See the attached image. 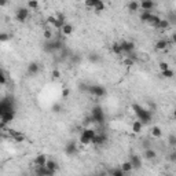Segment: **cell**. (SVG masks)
<instances>
[{
	"mask_svg": "<svg viewBox=\"0 0 176 176\" xmlns=\"http://www.w3.org/2000/svg\"><path fill=\"white\" fill-rule=\"evenodd\" d=\"M132 110L135 112V114L138 116V120L139 121H142V124H149L151 121V118H153V113H151V110L149 109H144L143 106L138 105V103H133L132 105Z\"/></svg>",
	"mask_w": 176,
	"mask_h": 176,
	"instance_id": "1",
	"label": "cell"
},
{
	"mask_svg": "<svg viewBox=\"0 0 176 176\" xmlns=\"http://www.w3.org/2000/svg\"><path fill=\"white\" fill-rule=\"evenodd\" d=\"M91 117L94 118V124H102L105 123V112H103V109L101 108V106H94L91 110Z\"/></svg>",
	"mask_w": 176,
	"mask_h": 176,
	"instance_id": "2",
	"label": "cell"
},
{
	"mask_svg": "<svg viewBox=\"0 0 176 176\" xmlns=\"http://www.w3.org/2000/svg\"><path fill=\"white\" fill-rule=\"evenodd\" d=\"M8 112H15L14 101L8 98H4L0 102V114H4V113H8Z\"/></svg>",
	"mask_w": 176,
	"mask_h": 176,
	"instance_id": "3",
	"label": "cell"
},
{
	"mask_svg": "<svg viewBox=\"0 0 176 176\" xmlns=\"http://www.w3.org/2000/svg\"><path fill=\"white\" fill-rule=\"evenodd\" d=\"M88 92L96 98H102L106 95V88L103 85H88Z\"/></svg>",
	"mask_w": 176,
	"mask_h": 176,
	"instance_id": "4",
	"label": "cell"
},
{
	"mask_svg": "<svg viewBox=\"0 0 176 176\" xmlns=\"http://www.w3.org/2000/svg\"><path fill=\"white\" fill-rule=\"evenodd\" d=\"M28 17H29V10H28L26 7H19L15 11V19L18 21V22H25L28 19Z\"/></svg>",
	"mask_w": 176,
	"mask_h": 176,
	"instance_id": "5",
	"label": "cell"
},
{
	"mask_svg": "<svg viewBox=\"0 0 176 176\" xmlns=\"http://www.w3.org/2000/svg\"><path fill=\"white\" fill-rule=\"evenodd\" d=\"M108 135H106L103 131H101V132H98L96 133V136L94 138V140H92V143L96 144V146H102V144H105V143H108Z\"/></svg>",
	"mask_w": 176,
	"mask_h": 176,
	"instance_id": "6",
	"label": "cell"
},
{
	"mask_svg": "<svg viewBox=\"0 0 176 176\" xmlns=\"http://www.w3.org/2000/svg\"><path fill=\"white\" fill-rule=\"evenodd\" d=\"M121 47H123V51H124V55L128 57V55L133 54V50H135V44L132 41H121Z\"/></svg>",
	"mask_w": 176,
	"mask_h": 176,
	"instance_id": "7",
	"label": "cell"
},
{
	"mask_svg": "<svg viewBox=\"0 0 176 176\" xmlns=\"http://www.w3.org/2000/svg\"><path fill=\"white\" fill-rule=\"evenodd\" d=\"M47 156L46 154H43V153H40V154H37L36 157H34V160H33V164H34V168H40V167H46V164H47Z\"/></svg>",
	"mask_w": 176,
	"mask_h": 176,
	"instance_id": "8",
	"label": "cell"
},
{
	"mask_svg": "<svg viewBox=\"0 0 176 176\" xmlns=\"http://www.w3.org/2000/svg\"><path fill=\"white\" fill-rule=\"evenodd\" d=\"M65 153L68 156H74V154L78 153V147H77V143L76 142H68L66 146H65Z\"/></svg>",
	"mask_w": 176,
	"mask_h": 176,
	"instance_id": "9",
	"label": "cell"
},
{
	"mask_svg": "<svg viewBox=\"0 0 176 176\" xmlns=\"http://www.w3.org/2000/svg\"><path fill=\"white\" fill-rule=\"evenodd\" d=\"M129 161H131V164H132L133 171L142 168V158H140V156H138V154H131Z\"/></svg>",
	"mask_w": 176,
	"mask_h": 176,
	"instance_id": "10",
	"label": "cell"
},
{
	"mask_svg": "<svg viewBox=\"0 0 176 176\" xmlns=\"http://www.w3.org/2000/svg\"><path fill=\"white\" fill-rule=\"evenodd\" d=\"M171 44V40H167V39H161L158 40L156 44H154V47H156V50L158 51H165L168 48V46Z\"/></svg>",
	"mask_w": 176,
	"mask_h": 176,
	"instance_id": "11",
	"label": "cell"
},
{
	"mask_svg": "<svg viewBox=\"0 0 176 176\" xmlns=\"http://www.w3.org/2000/svg\"><path fill=\"white\" fill-rule=\"evenodd\" d=\"M156 7V3L154 2H150V0H143L142 3H140V8H142V11H149L151 13V10Z\"/></svg>",
	"mask_w": 176,
	"mask_h": 176,
	"instance_id": "12",
	"label": "cell"
},
{
	"mask_svg": "<svg viewBox=\"0 0 176 176\" xmlns=\"http://www.w3.org/2000/svg\"><path fill=\"white\" fill-rule=\"evenodd\" d=\"M96 133H98V132H96L95 129H92V128H84L81 131L80 135H84L85 138H88V139L92 142V140H94V138L96 136Z\"/></svg>",
	"mask_w": 176,
	"mask_h": 176,
	"instance_id": "13",
	"label": "cell"
},
{
	"mask_svg": "<svg viewBox=\"0 0 176 176\" xmlns=\"http://www.w3.org/2000/svg\"><path fill=\"white\" fill-rule=\"evenodd\" d=\"M157 157V151L154 150V149H146L143 151V158L144 160H149V161H151V160H154V158Z\"/></svg>",
	"mask_w": 176,
	"mask_h": 176,
	"instance_id": "14",
	"label": "cell"
},
{
	"mask_svg": "<svg viewBox=\"0 0 176 176\" xmlns=\"http://www.w3.org/2000/svg\"><path fill=\"white\" fill-rule=\"evenodd\" d=\"M39 70H40V65L36 63V62H32L28 66V74H30V76H36L39 73Z\"/></svg>",
	"mask_w": 176,
	"mask_h": 176,
	"instance_id": "15",
	"label": "cell"
},
{
	"mask_svg": "<svg viewBox=\"0 0 176 176\" xmlns=\"http://www.w3.org/2000/svg\"><path fill=\"white\" fill-rule=\"evenodd\" d=\"M47 21H48V22H50L53 26L57 28V29H62V26L65 25V22H62V21H59V19L57 18V17H48Z\"/></svg>",
	"mask_w": 176,
	"mask_h": 176,
	"instance_id": "16",
	"label": "cell"
},
{
	"mask_svg": "<svg viewBox=\"0 0 176 176\" xmlns=\"http://www.w3.org/2000/svg\"><path fill=\"white\" fill-rule=\"evenodd\" d=\"M131 128H132L133 133H140L143 129V124H142V121L136 120V121H132V127H131Z\"/></svg>",
	"mask_w": 176,
	"mask_h": 176,
	"instance_id": "17",
	"label": "cell"
},
{
	"mask_svg": "<svg viewBox=\"0 0 176 176\" xmlns=\"http://www.w3.org/2000/svg\"><path fill=\"white\" fill-rule=\"evenodd\" d=\"M151 17H153V13H149V11H142L139 15V18L142 22L144 23H149V21L151 19Z\"/></svg>",
	"mask_w": 176,
	"mask_h": 176,
	"instance_id": "18",
	"label": "cell"
},
{
	"mask_svg": "<svg viewBox=\"0 0 176 176\" xmlns=\"http://www.w3.org/2000/svg\"><path fill=\"white\" fill-rule=\"evenodd\" d=\"M120 168H121V171L124 172V173H129L131 171H133L131 161H125V163H123L121 165H120Z\"/></svg>",
	"mask_w": 176,
	"mask_h": 176,
	"instance_id": "19",
	"label": "cell"
},
{
	"mask_svg": "<svg viewBox=\"0 0 176 176\" xmlns=\"http://www.w3.org/2000/svg\"><path fill=\"white\" fill-rule=\"evenodd\" d=\"M61 33L65 34V36H69V34L73 33V26H72L70 23H65V25L62 26V29H61Z\"/></svg>",
	"mask_w": 176,
	"mask_h": 176,
	"instance_id": "20",
	"label": "cell"
},
{
	"mask_svg": "<svg viewBox=\"0 0 176 176\" xmlns=\"http://www.w3.org/2000/svg\"><path fill=\"white\" fill-rule=\"evenodd\" d=\"M112 51H113V53H114L116 55H124V51H123L121 43H113Z\"/></svg>",
	"mask_w": 176,
	"mask_h": 176,
	"instance_id": "21",
	"label": "cell"
},
{
	"mask_svg": "<svg viewBox=\"0 0 176 176\" xmlns=\"http://www.w3.org/2000/svg\"><path fill=\"white\" fill-rule=\"evenodd\" d=\"M161 22V18L158 15H156V14H153V17H151V19L149 21V25L153 26V28H158V25H160Z\"/></svg>",
	"mask_w": 176,
	"mask_h": 176,
	"instance_id": "22",
	"label": "cell"
},
{
	"mask_svg": "<svg viewBox=\"0 0 176 176\" xmlns=\"http://www.w3.org/2000/svg\"><path fill=\"white\" fill-rule=\"evenodd\" d=\"M46 168H47V169H50V171H55V172H57L58 163H57V161H54V160H48L47 164H46Z\"/></svg>",
	"mask_w": 176,
	"mask_h": 176,
	"instance_id": "23",
	"label": "cell"
},
{
	"mask_svg": "<svg viewBox=\"0 0 176 176\" xmlns=\"http://www.w3.org/2000/svg\"><path fill=\"white\" fill-rule=\"evenodd\" d=\"M151 136H154V138H161V136H163V129H161L160 127L154 125L153 128H151Z\"/></svg>",
	"mask_w": 176,
	"mask_h": 176,
	"instance_id": "24",
	"label": "cell"
},
{
	"mask_svg": "<svg viewBox=\"0 0 176 176\" xmlns=\"http://www.w3.org/2000/svg\"><path fill=\"white\" fill-rule=\"evenodd\" d=\"M139 8H140V3L135 2V0H132V2L128 3V10L129 11H138Z\"/></svg>",
	"mask_w": 176,
	"mask_h": 176,
	"instance_id": "25",
	"label": "cell"
},
{
	"mask_svg": "<svg viewBox=\"0 0 176 176\" xmlns=\"http://www.w3.org/2000/svg\"><path fill=\"white\" fill-rule=\"evenodd\" d=\"M165 19H167L169 23H175V25H176V13L175 11H169L167 14V18H165Z\"/></svg>",
	"mask_w": 176,
	"mask_h": 176,
	"instance_id": "26",
	"label": "cell"
},
{
	"mask_svg": "<svg viewBox=\"0 0 176 176\" xmlns=\"http://www.w3.org/2000/svg\"><path fill=\"white\" fill-rule=\"evenodd\" d=\"M110 176H127V173H124L121 171V168H114V169H112L109 172Z\"/></svg>",
	"mask_w": 176,
	"mask_h": 176,
	"instance_id": "27",
	"label": "cell"
},
{
	"mask_svg": "<svg viewBox=\"0 0 176 176\" xmlns=\"http://www.w3.org/2000/svg\"><path fill=\"white\" fill-rule=\"evenodd\" d=\"M91 124H94V118H92L91 114H89V116H87L84 118V121H83V127H84V128H89Z\"/></svg>",
	"mask_w": 176,
	"mask_h": 176,
	"instance_id": "28",
	"label": "cell"
},
{
	"mask_svg": "<svg viewBox=\"0 0 176 176\" xmlns=\"http://www.w3.org/2000/svg\"><path fill=\"white\" fill-rule=\"evenodd\" d=\"M171 26V23L168 22L167 19H161V22H160V25H158L157 29H161V30H167L168 28Z\"/></svg>",
	"mask_w": 176,
	"mask_h": 176,
	"instance_id": "29",
	"label": "cell"
},
{
	"mask_svg": "<svg viewBox=\"0 0 176 176\" xmlns=\"http://www.w3.org/2000/svg\"><path fill=\"white\" fill-rule=\"evenodd\" d=\"M43 36H44V39H46L47 41H50V40L54 39V37H53V30H51V29H44Z\"/></svg>",
	"mask_w": 176,
	"mask_h": 176,
	"instance_id": "30",
	"label": "cell"
},
{
	"mask_svg": "<svg viewBox=\"0 0 176 176\" xmlns=\"http://www.w3.org/2000/svg\"><path fill=\"white\" fill-rule=\"evenodd\" d=\"M161 76L165 78H172L175 76V72L173 70H171V69H168V70H164V72H161Z\"/></svg>",
	"mask_w": 176,
	"mask_h": 176,
	"instance_id": "31",
	"label": "cell"
},
{
	"mask_svg": "<svg viewBox=\"0 0 176 176\" xmlns=\"http://www.w3.org/2000/svg\"><path fill=\"white\" fill-rule=\"evenodd\" d=\"M168 144H169L171 147H176V135L175 133H171V135L168 136Z\"/></svg>",
	"mask_w": 176,
	"mask_h": 176,
	"instance_id": "32",
	"label": "cell"
},
{
	"mask_svg": "<svg viewBox=\"0 0 176 176\" xmlns=\"http://www.w3.org/2000/svg\"><path fill=\"white\" fill-rule=\"evenodd\" d=\"M88 59H89V62H92V63H96V62H99V55L98 54H95V53H92V54H89L88 55Z\"/></svg>",
	"mask_w": 176,
	"mask_h": 176,
	"instance_id": "33",
	"label": "cell"
},
{
	"mask_svg": "<svg viewBox=\"0 0 176 176\" xmlns=\"http://www.w3.org/2000/svg\"><path fill=\"white\" fill-rule=\"evenodd\" d=\"M78 143H81L83 146H87V144L92 143V142H91V140L88 139V138H85L84 135H80V138H78Z\"/></svg>",
	"mask_w": 176,
	"mask_h": 176,
	"instance_id": "34",
	"label": "cell"
},
{
	"mask_svg": "<svg viewBox=\"0 0 176 176\" xmlns=\"http://www.w3.org/2000/svg\"><path fill=\"white\" fill-rule=\"evenodd\" d=\"M6 83H7V74H6V72L2 69V70H0V84L6 85Z\"/></svg>",
	"mask_w": 176,
	"mask_h": 176,
	"instance_id": "35",
	"label": "cell"
},
{
	"mask_svg": "<svg viewBox=\"0 0 176 176\" xmlns=\"http://www.w3.org/2000/svg\"><path fill=\"white\" fill-rule=\"evenodd\" d=\"M95 11L96 13H99V11H103V10H105V3H103L102 2V0H99V2H98V4H96L95 6Z\"/></svg>",
	"mask_w": 176,
	"mask_h": 176,
	"instance_id": "36",
	"label": "cell"
},
{
	"mask_svg": "<svg viewBox=\"0 0 176 176\" xmlns=\"http://www.w3.org/2000/svg\"><path fill=\"white\" fill-rule=\"evenodd\" d=\"M28 7H29V8H37V7H39V2H37V0H30V2H28Z\"/></svg>",
	"mask_w": 176,
	"mask_h": 176,
	"instance_id": "37",
	"label": "cell"
},
{
	"mask_svg": "<svg viewBox=\"0 0 176 176\" xmlns=\"http://www.w3.org/2000/svg\"><path fill=\"white\" fill-rule=\"evenodd\" d=\"M168 158H169V161H171V163H176V149H173V150H172L171 151V153H169V156H168Z\"/></svg>",
	"mask_w": 176,
	"mask_h": 176,
	"instance_id": "38",
	"label": "cell"
},
{
	"mask_svg": "<svg viewBox=\"0 0 176 176\" xmlns=\"http://www.w3.org/2000/svg\"><path fill=\"white\" fill-rule=\"evenodd\" d=\"M124 65H125V66H133V65H135V59H132V58H125V59H124Z\"/></svg>",
	"mask_w": 176,
	"mask_h": 176,
	"instance_id": "39",
	"label": "cell"
},
{
	"mask_svg": "<svg viewBox=\"0 0 176 176\" xmlns=\"http://www.w3.org/2000/svg\"><path fill=\"white\" fill-rule=\"evenodd\" d=\"M98 2H99V0H87V2H85V6H87V7H92V8H95V6L98 4Z\"/></svg>",
	"mask_w": 176,
	"mask_h": 176,
	"instance_id": "40",
	"label": "cell"
},
{
	"mask_svg": "<svg viewBox=\"0 0 176 176\" xmlns=\"http://www.w3.org/2000/svg\"><path fill=\"white\" fill-rule=\"evenodd\" d=\"M158 66H160V70H161V72L168 70V69H169V65H168V62H160V65H158Z\"/></svg>",
	"mask_w": 176,
	"mask_h": 176,
	"instance_id": "41",
	"label": "cell"
},
{
	"mask_svg": "<svg viewBox=\"0 0 176 176\" xmlns=\"http://www.w3.org/2000/svg\"><path fill=\"white\" fill-rule=\"evenodd\" d=\"M14 140H15V142H23V140H25V135L21 132L19 135H17L15 138H14Z\"/></svg>",
	"mask_w": 176,
	"mask_h": 176,
	"instance_id": "42",
	"label": "cell"
},
{
	"mask_svg": "<svg viewBox=\"0 0 176 176\" xmlns=\"http://www.w3.org/2000/svg\"><path fill=\"white\" fill-rule=\"evenodd\" d=\"M8 39H10V36L7 33H0V41H2V43H6Z\"/></svg>",
	"mask_w": 176,
	"mask_h": 176,
	"instance_id": "43",
	"label": "cell"
},
{
	"mask_svg": "<svg viewBox=\"0 0 176 176\" xmlns=\"http://www.w3.org/2000/svg\"><path fill=\"white\" fill-rule=\"evenodd\" d=\"M69 94H70V89H69V88H63V89H62V98H68Z\"/></svg>",
	"mask_w": 176,
	"mask_h": 176,
	"instance_id": "44",
	"label": "cell"
},
{
	"mask_svg": "<svg viewBox=\"0 0 176 176\" xmlns=\"http://www.w3.org/2000/svg\"><path fill=\"white\" fill-rule=\"evenodd\" d=\"M53 110H54V112H61V105H59V103H57V105H54L53 106Z\"/></svg>",
	"mask_w": 176,
	"mask_h": 176,
	"instance_id": "45",
	"label": "cell"
},
{
	"mask_svg": "<svg viewBox=\"0 0 176 176\" xmlns=\"http://www.w3.org/2000/svg\"><path fill=\"white\" fill-rule=\"evenodd\" d=\"M171 43H172V44H176V32L172 33V36H171Z\"/></svg>",
	"mask_w": 176,
	"mask_h": 176,
	"instance_id": "46",
	"label": "cell"
},
{
	"mask_svg": "<svg viewBox=\"0 0 176 176\" xmlns=\"http://www.w3.org/2000/svg\"><path fill=\"white\" fill-rule=\"evenodd\" d=\"M59 76H61L59 70H54V72H53V77H54V78H59Z\"/></svg>",
	"mask_w": 176,
	"mask_h": 176,
	"instance_id": "47",
	"label": "cell"
},
{
	"mask_svg": "<svg viewBox=\"0 0 176 176\" xmlns=\"http://www.w3.org/2000/svg\"><path fill=\"white\" fill-rule=\"evenodd\" d=\"M173 117H175V118H176V109L173 110Z\"/></svg>",
	"mask_w": 176,
	"mask_h": 176,
	"instance_id": "48",
	"label": "cell"
},
{
	"mask_svg": "<svg viewBox=\"0 0 176 176\" xmlns=\"http://www.w3.org/2000/svg\"><path fill=\"white\" fill-rule=\"evenodd\" d=\"M165 176H173V175H165Z\"/></svg>",
	"mask_w": 176,
	"mask_h": 176,
	"instance_id": "49",
	"label": "cell"
}]
</instances>
